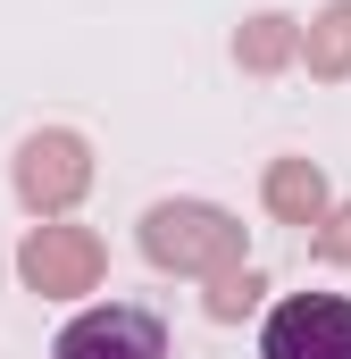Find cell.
Masks as SVG:
<instances>
[{
	"label": "cell",
	"mask_w": 351,
	"mask_h": 359,
	"mask_svg": "<svg viewBox=\"0 0 351 359\" xmlns=\"http://www.w3.org/2000/svg\"><path fill=\"white\" fill-rule=\"evenodd\" d=\"M51 359H168V326L151 318V309H126V301H109V309H84Z\"/></svg>",
	"instance_id": "obj_2"
},
{
	"label": "cell",
	"mask_w": 351,
	"mask_h": 359,
	"mask_svg": "<svg viewBox=\"0 0 351 359\" xmlns=\"http://www.w3.org/2000/svg\"><path fill=\"white\" fill-rule=\"evenodd\" d=\"M260 359H351V301L343 292H293L260 326Z\"/></svg>",
	"instance_id": "obj_1"
}]
</instances>
